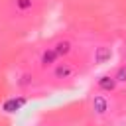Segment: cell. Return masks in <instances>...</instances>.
Masks as SVG:
<instances>
[{
	"mask_svg": "<svg viewBox=\"0 0 126 126\" xmlns=\"http://www.w3.org/2000/svg\"><path fill=\"white\" fill-rule=\"evenodd\" d=\"M77 73H79L77 65L71 63V61H67V59H61V61L53 67V77H55L57 81H69V79H73Z\"/></svg>",
	"mask_w": 126,
	"mask_h": 126,
	"instance_id": "cell-1",
	"label": "cell"
},
{
	"mask_svg": "<svg viewBox=\"0 0 126 126\" xmlns=\"http://www.w3.org/2000/svg\"><path fill=\"white\" fill-rule=\"evenodd\" d=\"M53 49H55V53H57V57L59 59H67L71 53H73V41L69 39V37H59V39H55V43L51 45Z\"/></svg>",
	"mask_w": 126,
	"mask_h": 126,
	"instance_id": "cell-2",
	"label": "cell"
},
{
	"mask_svg": "<svg viewBox=\"0 0 126 126\" xmlns=\"http://www.w3.org/2000/svg\"><path fill=\"white\" fill-rule=\"evenodd\" d=\"M26 102H28V98H26V96H10V98H6V100H4L2 110H4V112H8V114H14V112L22 110V108L26 106Z\"/></svg>",
	"mask_w": 126,
	"mask_h": 126,
	"instance_id": "cell-3",
	"label": "cell"
},
{
	"mask_svg": "<svg viewBox=\"0 0 126 126\" xmlns=\"http://www.w3.org/2000/svg\"><path fill=\"white\" fill-rule=\"evenodd\" d=\"M91 106H93V112L94 114H98V116H104L106 112H108V98L102 94V93H98V94H93V98H91Z\"/></svg>",
	"mask_w": 126,
	"mask_h": 126,
	"instance_id": "cell-4",
	"label": "cell"
},
{
	"mask_svg": "<svg viewBox=\"0 0 126 126\" xmlns=\"http://www.w3.org/2000/svg\"><path fill=\"white\" fill-rule=\"evenodd\" d=\"M59 61H61V59L57 57V53H55V49H53L51 45L45 47V49L41 51V55H39V65H41L43 69H47V67H55Z\"/></svg>",
	"mask_w": 126,
	"mask_h": 126,
	"instance_id": "cell-5",
	"label": "cell"
},
{
	"mask_svg": "<svg viewBox=\"0 0 126 126\" xmlns=\"http://www.w3.org/2000/svg\"><path fill=\"white\" fill-rule=\"evenodd\" d=\"M96 87H98L100 93H112V91L118 87V81L114 79V75L104 73V75H100V77L96 79Z\"/></svg>",
	"mask_w": 126,
	"mask_h": 126,
	"instance_id": "cell-6",
	"label": "cell"
},
{
	"mask_svg": "<svg viewBox=\"0 0 126 126\" xmlns=\"http://www.w3.org/2000/svg\"><path fill=\"white\" fill-rule=\"evenodd\" d=\"M110 57H112V47H108V45H98V47L94 49V63H96V65L108 63Z\"/></svg>",
	"mask_w": 126,
	"mask_h": 126,
	"instance_id": "cell-7",
	"label": "cell"
},
{
	"mask_svg": "<svg viewBox=\"0 0 126 126\" xmlns=\"http://www.w3.org/2000/svg\"><path fill=\"white\" fill-rule=\"evenodd\" d=\"M12 4L18 14H28L33 8V0H12Z\"/></svg>",
	"mask_w": 126,
	"mask_h": 126,
	"instance_id": "cell-8",
	"label": "cell"
},
{
	"mask_svg": "<svg viewBox=\"0 0 126 126\" xmlns=\"http://www.w3.org/2000/svg\"><path fill=\"white\" fill-rule=\"evenodd\" d=\"M114 79L118 81V85H120V83H126V65H122V67H118V69H116Z\"/></svg>",
	"mask_w": 126,
	"mask_h": 126,
	"instance_id": "cell-9",
	"label": "cell"
},
{
	"mask_svg": "<svg viewBox=\"0 0 126 126\" xmlns=\"http://www.w3.org/2000/svg\"><path fill=\"white\" fill-rule=\"evenodd\" d=\"M30 83H32V75H22V77L16 81V85H18V87H28Z\"/></svg>",
	"mask_w": 126,
	"mask_h": 126,
	"instance_id": "cell-10",
	"label": "cell"
},
{
	"mask_svg": "<svg viewBox=\"0 0 126 126\" xmlns=\"http://www.w3.org/2000/svg\"><path fill=\"white\" fill-rule=\"evenodd\" d=\"M124 63H126V61H124Z\"/></svg>",
	"mask_w": 126,
	"mask_h": 126,
	"instance_id": "cell-11",
	"label": "cell"
}]
</instances>
